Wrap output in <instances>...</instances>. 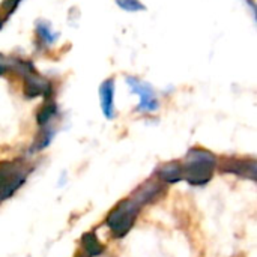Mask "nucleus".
<instances>
[{"label":"nucleus","mask_w":257,"mask_h":257,"mask_svg":"<svg viewBox=\"0 0 257 257\" xmlns=\"http://www.w3.org/2000/svg\"><path fill=\"white\" fill-rule=\"evenodd\" d=\"M217 164L218 160L212 152L194 148L187 154L182 164V179L193 187H203L212 179Z\"/></svg>","instance_id":"1"},{"label":"nucleus","mask_w":257,"mask_h":257,"mask_svg":"<svg viewBox=\"0 0 257 257\" xmlns=\"http://www.w3.org/2000/svg\"><path fill=\"white\" fill-rule=\"evenodd\" d=\"M142 206L131 197L122 200L105 218V226L110 229L114 238H123L134 226V221L140 212Z\"/></svg>","instance_id":"2"},{"label":"nucleus","mask_w":257,"mask_h":257,"mask_svg":"<svg viewBox=\"0 0 257 257\" xmlns=\"http://www.w3.org/2000/svg\"><path fill=\"white\" fill-rule=\"evenodd\" d=\"M30 170L20 160L0 163V202L12 197L26 182Z\"/></svg>","instance_id":"3"},{"label":"nucleus","mask_w":257,"mask_h":257,"mask_svg":"<svg viewBox=\"0 0 257 257\" xmlns=\"http://www.w3.org/2000/svg\"><path fill=\"white\" fill-rule=\"evenodd\" d=\"M126 83L128 87L133 93H137L140 96V104L137 107L139 111L142 113H154L158 110L160 104L155 95V90L152 89V86L149 83H145L136 77H126Z\"/></svg>","instance_id":"4"},{"label":"nucleus","mask_w":257,"mask_h":257,"mask_svg":"<svg viewBox=\"0 0 257 257\" xmlns=\"http://www.w3.org/2000/svg\"><path fill=\"white\" fill-rule=\"evenodd\" d=\"M220 170L229 175H236L250 181H256L257 163L256 160H239V158H227L221 163Z\"/></svg>","instance_id":"5"},{"label":"nucleus","mask_w":257,"mask_h":257,"mask_svg":"<svg viewBox=\"0 0 257 257\" xmlns=\"http://www.w3.org/2000/svg\"><path fill=\"white\" fill-rule=\"evenodd\" d=\"M51 84L44 77L35 74V71L24 75V93L27 98H36L41 95H50Z\"/></svg>","instance_id":"6"},{"label":"nucleus","mask_w":257,"mask_h":257,"mask_svg":"<svg viewBox=\"0 0 257 257\" xmlns=\"http://www.w3.org/2000/svg\"><path fill=\"white\" fill-rule=\"evenodd\" d=\"M99 104L104 116L111 120L116 117V110H114V80L107 78L102 81L99 86Z\"/></svg>","instance_id":"7"},{"label":"nucleus","mask_w":257,"mask_h":257,"mask_svg":"<svg viewBox=\"0 0 257 257\" xmlns=\"http://www.w3.org/2000/svg\"><path fill=\"white\" fill-rule=\"evenodd\" d=\"M163 193H164V185L163 184L149 181V182L143 184L139 190H136L134 194L131 196V199L136 200L143 208L145 205L158 200L163 196Z\"/></svg>","instance_id":"8"},{"label":"nucleus","mask_w":257,"mask_h":257,"mask_svg":"<svg viewBox=\"0 0 257 257\" xmlns=\"http://www.w3.org/2000/svg\"><path fill=\"white\" fill-rule=\"evenodd\" d=\"M157 175H158L160 181L164 184H176V182L182 181V164L178 161L167 163L158 169Z\"/></svg>","instance_id":"9"},{"label":"nucleus","mask_w":257,"mask_h":257,"mask_svg":"<svg viewBox=\"0 0 257 257\" xmlns=\"http://www.w3.org/2000/svg\"><path fill=\"white\" fill-rule=\"evenodd\" d=\"M81 245L89 257L101 256L104 251V245L99 242V239L93 232H87L81 236Z\"/></svg>","instance_id":"10"},{"label":"nucleus","mask_w":257,"mask_h":257,"mask_svg":"<svg viewBox=\"0 0 257 257\" xmlns=\"http://www.w3.org/2000/svg\"><path fill=\"white\" fill-rule=\"evenodd\" d=\"M36 33L39 36V39L47 44V45H51L57 41L59 38V33L57 32H53L51 26L47 23V21H38L36 23Z\"/></svg>","instance_id":"11"},{"label":"nucleus","mask_w":257,"mask_h":257,"mask_svg":"<svg viewBox=\"0 0 257 257\" xmlns=\"http://www.w3.org/2000/svg\"><path fill=\"white\" fill-rule=\"evenodd\" d=\"M56 114H57L56 104H54V102H48V104H45V105L39 110V113H38V123L44 128V126H47V125L54 119Z\"/></svg>","instance_id":"12"},{"label":"nucleus","mask_w":257,"mask_h":257,"mask_svg":"<svg viewBox=\"0 0 257 257\" xmlns=\"http://www.w3.org/2000/svg\"><path fill=\"white\" fill-rule=\"evenodd\" d=\"M44 128H45V130L41 133V136H39L38 140L35 142V146H33L35 151H41V149L47 148V146L51 143L53 137H54V130H53V128H47V126H44Z\"/></svg>","instance_id":"13"},{"label":"nucleus","mask_w":257,"mask_h":257,"mask_svg":"<svg viewBox=\"0 0 257 257\" xmlns=\"http://www.w3.org/2000/svg\"><path fill=\"white\" fill-rule=\"evenodd\" d=\"M116 3L120 9L126 12H140L146 9V6L140 0H116Z\"/></svg>","instance_id":"14"},{"label":"nucleus","mask_w":257,"mask_h":257,"mask_svg":"<svg viewBox=\"0 0 257 257\" xmlns=\"http://www.w3.org/2000/svg\"><path fill=\"white\" fill-rule=\"evenodd\" d=\"M11 68V60H6L2 54H0V75L6 71V69H9Z\"/></svg>","instance_id":"15"},{"label":"nucleus","mask_w":257,"mask_h":257,"mask_svg":"<svg viewBox=\"0 0 257 257\" xmlns=\"http://www.w3.org/2000/svg\"><path fill=\"white\" fill-rule=\"evenodd\" d=\"M18 3H20V0H6L3 6H6V8H8V11H9V12H12V11H14V8H15Z\"/></svg>","instance_id":"16"},{"label":"nucleus","mask_w":257,"mask_h":257,"mask_svg":"<svg viewBox=\"0 0 257 257\" xmlns=\"http://www.w3.org/2000/svg\"><path fill=\"white\" fill-rule=\"evenodd\" d=\"M0 27H2V18H0Z\"/></svg>","instance_id":"17"},{"label":"nucleus","mask_w":257,"mask_h":257,"mask_svg":"<svg viewBox=\"0 0 257 257\" xmlns=\"http://www.w3.org/2000/svg\"><path fill=\"white\" fill-rule=\"evenodd\" d=\"M80 257H83V256H80Z\"/></svg>","instance_id":"18"}]
</instances>
